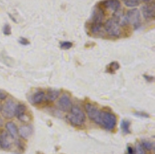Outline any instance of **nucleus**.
<instances>
[{
    "mask_svg": "<svg viewBox=\"0 0 155 154\" xmlns=\"http://www.w3.org/2000/svg\"><path fill=\"white\" fill-rule=\"evenodd\" d=\"M93 122L105 129L110 131L116 127L117 119L114 114L111 112L99 110Z\"/></svg>",
    "mask_w": 155,
    "mask_h": 154,
    "instance_id": "nucleus-1",
    "label": "nucleus"
},
{
    "mask_svg": "<svg viewBox=\"0 0 155 154\" xmlns=\"http://www.w3.org/2000/svg\"><path fill=\"white\" fill-rule=\"evenodd\" d=\"M69 123L74 126H81L85 123L86 116L78 106H72L70 110V114L67 116Z\"/></svg>",
    "mask_w": 155,
    "mask_h": 154,
    "instance_id": "nucleus-2",
    "label": "nucleus"
},
{
    "mask_svg": "<svg viewBox=\"0 0 155 154\" xmlns=\"http://www.w3.org/2000/svg\"><path fill=\"white\" fill-rule=\"evenodd\" d=\"M104 29L110 37H118L121 34V29L118 23L113 18L108 19L104 24Z\"/></svg>",
    "mask_w": 155,
    "mask_h": 154,
    "instance_id": "nucleus-3",
    "label": "nucleus"
},
{
    "mask_svg": "<svg viewBox=\"0 0 155 154\" xmlns=\"http://www.w3.org/2000/svg\"><path fill=\"white\" fill-rule=\"evenodd\" d=\"M126 18H127V23H130L135 29L138 28L140 26V12L137 9H130L128 11L126 15Z\"/></svg>",
    "mask_w": 155,
    "mask_h": 154,
    "instance_id": "nucleus-4",
    "label": "nucleus"
},
{
    "mask_svg": "<svg viewBox=\"0 0 155 154\" xmlns=\"http://www.w3.org/2000/svg\"><path fill=\"white\" fill-rule=\"evenodd\" d=\"M16 105L13 101L9 100L4 104L2 109V115L5 119H10L15 116Z\"/></svg>",
    "mask_w": 155,
    "mask_h": 154,
    "instance_id": "nucleus-5",
    "label": "nucleus"
},
{
    "mask_svg": "<svg viewBox=\"0 0 155 154\" xmlns=\"http://www.w3.org/2000/svg\"><path fill=\"white\" fill-rule=\"evenodd\" d=\"M142 14L146 20H151L155 16V5L153 2H147L142 6Z\"/></svg>",
    "mask_w": 155,
    "mask_h": 154,
    "instance_id": "nucleus-6",
    "label": "nucleus"
},
{
    "mask_svg": "<svg viewBox=\"0 0 155 154\" xmlns=\"http://www.w3.org/2000/svg\"><path fill=\"white\" fill-rule=\"evenodd\" d=\"M12 137L7 132L2 131L0 133V147L3 149H9L12 147Z\"/></svg>",
    "mask_w": 155,
    "mask_h": 154,
    "instance_id": "nucleus-7",
    "label": "nucleus"
},
{
    "mask_svg": "<svg viewBox=\"0 0 155 154\" xmlns=\"http://www.w3.org/2000/svg\"><path fill=\"white\" fill-rule=\"evenodd\" d=\"M72 102L70 97L67 95H62L58 101V108L62 112H70L72 108Z\"/></svg>",
    "mask_w": 155,
    "mask_h": 154,
    "instance_id": "nucleus-8",
    "label": "nucleus"
},
{
    "mask_svg": "<svg viewBox=\"0 0 155 154\" xmlns=\"http://www.w3.org/2000/svg\"><path fill=\"white\" fill-rule=\"evenodd\" d=\"M105 13L101 8H95L92 15V24H102Z\"/></svg>",
    "mask_w": 155,
    "mask_h": 154,
    "instance_id": "nucleus-9",
    "label": "nucleus"
},
{
    "mask_svg": "<svg viewBox=\"0 0 155 154\" xmlns=\"http://www.w3.org/2000/svg\"><path fill=\"white\" fill-rule=\"evenodd\" d=\"M103 5L106 9L113 11L114 12L120 10L121 7V4L119 0H106Z\"/></svg>",
    "mask_w": 155,
    "mask_h": 154,
    "instance_id": "nucleus-10",
    "label": "nucleus"
},
{
    "mask_svg": "<svg viewBox=\"0 0 155 154\" xmlns=\"http://www.w3.org/2000/svg\"><path fill=\"white\" fill-rule=\"evenodd\" d=\"M32 126L30 125H25V126H21L20 128L18 130V135H19V136L21 138L24 139H27L30 136V135L32 134Z\"/></svg>",
    "mask_w": 155,
    "mask_h": 154,
    "instance_id": "nucleus-11",
    "label": "nucleus"
},
{
    "mask_svg": "<svg viewBox=\"0 0 155 154\" xmlns=\"http://www.w3.org/2000/svg\"><path fill=\"white\" fill-rule=\"evenodd\" d=\"M5 129L7 130V133L12 138H16L18 136V129L14 123L12 122H8L5 124Z\"/></svg>",
    "mask_w": 155,
    "mask_h": 154,
    "instance_id": "nucleus-12",
    "label": "nucleus"
},
{
    "mask_svg": "<svg viewBox=\"0 0 155 154\" xmlns=\"http://www.w3.org/2000/svg\"><path fill=\"white\" fill-rule=\"evenodd\" d=\"M25 112H26V106L23 104H19V105H16L15 116H17L19 120H21L22 122H24V119L27 116V115L25 114Z\"/></svg>",
    "mask_w": 155,
    "mask_h": 154,
    "instance_id": "nucleus-13",
    "label": "nucleus"
},
{
    "mask_svg": "<svg viewBox=\"0 0 155 154\" xmlns=\"http://www.w3.org/2000/svg\"><path fill=\"white\" fill-rule=\"evenodd\" d=\"M60 95V91L54 89H51L48 91L47 95H45V99L48 102H54L55 100L58 98V96Z\"/></svg>",
    "mask_w": 155,
    "mask_h": 154,
    "instance_id": "nucleus-14",
    "label": "nucleus"
},
{
    "mask_svg": "<svg viewBox=\"0 0 155 154\" xmlns=\"http://www.w3.org/2000/svg\"><path fill=\"white\" fill-rule=\"evenodd\" d=\"M45 95L46 94L44 91H37L32 96V102H34V104H41L45 99Z\"/></svg>",
    "mask_w": 155,
    "mask_h": 154,
    "instance_id": "nucleus-15",
    "label": "nucleus"
},
{
    "mask_svg": "<svg viewBox=\"0 0 155 154\" xmlns=\"http://www.w3.org/2000/svg\"><path fill=\"white\" fill-rule=\"evenodd\" d=\"M130 123L127 120H123L121 123V129L124 134H130Z\"/></svg>",
    "mask_w": 155,
    "mask_h": 154,
    "instance_id": "nucleus-16",
    "label": "nucleus"
},
{
    "mask_svg": "<svg viewBox=\"0 0 155 154\" xmlns=\"http://www.w3.org/2000/svg\"><path fill=\"white\" fill-rule=\"evenodd\" d=\"M124 2L127 7H135L140 3V0H124Z\"/></svg>",
    "mask_w": 155,
    "mask_h": 154,
    "instance_id": "nucleus-17",
    "label": "nucleus"
},
{
    "mask_svg": "<svg viewBox=\"0 0 155 154\" xmlns=\"http://www.w3.org/2000/svg\"><path fill=\"white\" fill-rule=\"evenodd\" d=\"M141 146H143V149H147V150H152L153 148V143L150 141H147V140H143L142 141V144Z\"/></svg>",
    "mask_w": 155,
    "mask_h": 154,
    "instance_id": "nucleus-18",
    "label": "nucleus"
},
{
    "mask_svg": "<svg viewBox=\"0 0 155 154\" xmlns=\"http://www.w3.org/2000/svg\"><path fill=\"white\" fill-rule=\"evenodd\" d=\"M134 154H147V152H145V149L140 144H137L136 146V150L134 152Z\"/></svg>",
    "mask_w": 155,
    "mask_h": 154,
    "instance_id": "nucleus-19",
    "label": "nucleus"
},
{
    "mask_svg": "<svg viewBox=\"0 0 155 154\" xmlns=\"http://www.w3.org/2000/svg\"><path fill=\"white\" fill-rule=\"evenodd\" d=\"M71 47H72V43L68 42V41H65V42H63L61 44V48L64 50L70 49Z\"/></svg>",
    "mask_w": 155,
    "mask_h": 154,
    "instance_id": "nucleus-20",
    "label": "nucleus"
},
{
    "mask_svg": "<svg viewBox=\"0 0 155 154\" xmlns=\"http://www.w3.org/2000/svg\"><path fill=\"white\" fill-rule=\"evenodd\" d=\"M3 33L5 35L11 34V27L9 24H5L3 27Z\"/></svg>",
    "mask_w": 155,
    "mask_h": 154,
    "instance_id": "nucleus-21",
    "label": "nucleus"
},
{
    "mask_svg": "<svg viewBox=\"0 0 155 154\" xmlns=\"http://www.w3.org/2000/svg\"><path fill=\"white\" fill-rule=\"evenodd\" d=\"M110 67H111V68L113 67V69H111L110 70H112V71H114V70H117L120 66H119L118 63H116V62H113V63H112L111 64H110Z\"/></svg>",
    "mask_w": 155,
    "mask_h": 154,
    "instance_id": "nucleus-22",
    "label": "nucleus"
},
{
    "mask_svg": "<svg viewBox=\"0 0 155 154\" xmlns=\"http://www.w3.org/2000/svg\"><path fill=\"white\" fill-rule=\"evenodd\" d=\"M6 97H7V95H6V94H5L4 91H2L0 90V101L5 99V98H6Z\"/></svg>",
    "mask_w": 155,
    "mask_h": 154,
    "instance_id": "nucleus-23",
    "label": "nucleus"
},
{
    "mask_svg": "<svg viewBox=\"0 0 155 154\" xmlns=\"http://www.w3.org/2000/svg\"><path fill=\"white\" fill-rule=\"evenodd\" d=\"M19 43L23 44V45H27V44H29L28 41H27V39H25V38L20 39V40H19Z\"/></svg>",
    "mask_w": 155,
    "mask_h": 154,
    "instance_id": "nucleus-24",
    "label": "nucleus"
},
{
    "mask_svg": "<svg viewBox=\"0 0 155 154\" xmlns=\"http://www.w3.org/2000/svg\"><path fill=\"white\" fill-rule=\"evenodd\" d=\"M143 2H147H147H151V0H143Z\"/></svg>",
    "mask_w": 155,
    "mask_h": 154,
    "instance_id": "nucleus-25",
    "label": "nucleus"
},
{
    "mask_svg": "<svg viewBox=\"0 0 155 154\" xmlns=\"http://www.w3.org/2000/svg\"><path fill=\"white\" fill-rule=\"evenodd\" d=\"M127 154H134V153H129V152H128V153H127Z\"/></svg>",
    "mask_w": 155,
    "mask_h": 154,
    "instance_id": "nucleus-26",
    "label": "nucleus"
}]
</instances>
